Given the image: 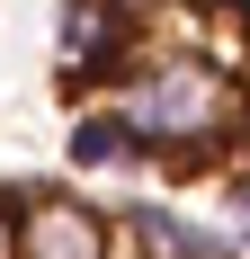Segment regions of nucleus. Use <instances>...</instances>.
I'll return each instance as SVG.
<instances>
[{
	"label": "nucleus",
	"mask_w": 250,
	"mask_h": 259,
	"mask_svg": "<svg viewBox=\"0 0 250 259\" xmlns=\"http://www.w3.org/2000/svg\"><path fill=\"white\" fill-rule=\"evenodd\" d=\"M116 99L134 116V134L152 143V161H179V170H205L250 116L232 63H205V54H152Z\"/></svg>",
	"instance_id": "nucleus-1"
},
{
	"label": "nucleus",
	"mask_w": 250,
	"mask_h": 259,
	"mask_svg": "<svg viewBox=\"0 0 250 259\" xmlns=\"http://www.w3.org/2000/svg\"><path fill=\"white\" fill-rule=\"evenodd\" d=\"M0 259H18V214L0 206Z\"/></svg>",
	"instance_id": "nucleus-7"
},
{
	"label": "nucleus",
	"mask_w": 250,
	"mask_h": 259,
	"mask_svg": "<svg viewBox=\"0 0 250 259\" xmlns=\"http://www.w3.org/2000/svg\"><path fill=\"white\" fill-rule=\"evenodd\" d=\"M125 224H134V241H143L152 259H232L224 233H197V224H179L170 206H134Z\"/></svg>",
	"instance_id": "nucleus-5"
},
{
	"label": "nucleus",
	"mask_w": 250,
	"mask_h": 259,
	"mask_svg": "<svg viewBox=\"0 0 250 259\" xmlns=\"http://www.w3.org/2000/svg\"><path fill=\"white\" fill-rule=\"evenodd\" d=\"M116 9H125V18H134V27H143V18H161L170 0H116Z\"/></svg>",
	"instance_id": "nucleus-6"
},
{
	"label": "nucleus",
	"mask_w": 250,
	"mask_h": 259,
	"mask_svg": "<svg viewBox=\"0 0 250 259\" xmlns=\"http://www.w3.org/2000/svg\"><path fill=\"white\" fill-rule=\"evenodd\" d=\"M241 241H250V233H241Z\"/></svg>",
	"instance_id": "nucleus-8"
},
{
	"label": "nucleus",
	"mask_w": 250,
	"mask_h": 259,
	"mask_svg": "<svg viewBox=\"0 0 250 259\" xmlns=\"http://www.w3.org/2000/svg\"><path fill=\"white\" fill-rule=\"evenodd\" d=\"M18 259H116V233L80 197H27L18 206Z\"/></svg>",
	"instance_id": "nucleus-3"
},
{
	"label": "nucleus",
	"mask_w": 250,
	"mask_h": 259,
	"mask_svg": "<svg viewBox=\"0 0 250 259\" xmlns=\"http://www.w3.org/2000/svg\"><path fill=\"white\" fill-rule=\"evenodd\" d=\"M63 152H72L80 170H125V161H152V143L134 134L125 99H107V107H80V116H72V134H63Z\"/></svg>",
	"instance_id": "nucleus-4"
},
{
	"label": "nucleus",
	"mask_w": 250,
	"mask_h": 259,
	"mask_svg": "<svg viewBox=\"0 0 250 259\" xmlns=\"http://www.w3.org/2000/svg\"><path fill=\"white\" fill-rule=\"evenodd\" d=\"M134 18L116 0H63V90H107L134 80Z\"/></svg>",
	"instance_id": "nucleus-2"
}]
</instances>
